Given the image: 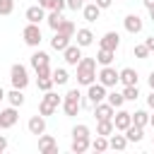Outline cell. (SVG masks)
I'll return each mask as SVG.
<instances>
[{
    "label": "cell",
    "mask_w": 154,
    "mask_h": 154,
    "mask_svg": "<svg viewBox=\"0 0 154 154\" xmlns=\"http://www.w3.org/2000/svg\"><path fill=\"white\" fill-rule=\"evenodd\" d=\"M96 58H84L77 63V84L82 87H89L91 82H96Z\"/></svg>",
    "instance_id": "cell-1"
},
{
    "label": "cell",
    "mask_w": 154,
    "mask_h": 154,
    "mask_svg": "<svg viewBox=\"0 0 154 154\" xmlns=\"http://www.w3.org/2000/svg\"><path fill=\"white\" fill-rule=\"evenodd\" d=\"M79 108H82V94H79V89H67V94L63 96V111H65V116L75 118L79 113Z\"/></svg>",
    "instance_id": "cell-2"
},
{
    "label": "cell",
    "mask_w": 154,
    "mask_h": 154,
    "mask_svg": "<svg viewBox=\"0 0 154 154\" xmlns=\"http://www.w3.org/2000/svg\"><path fill=\"white\" fill-rule=\"evenodd\" d=\"M58 106H63V96H58L53 89L51 91H43V99L38 103V113L41 116H53L58 111Z\"/></svg>",
    "instance_id": "cell-3"
},
{
    "label": "cell",
    "mask_w": 154,
    "mask_h": 154,
    "mask_svg": "<svg viewBox=\"0 0 154 154\" xmlns=\"http://www.w3.org/2000/svg\"><path fill=\"white\" fill-rule=\"evenodd\" d=\"M10 82H12L14 89H26L29 87V70L22 63H14L10 67Z\"/></svg>",
    "instance_id": "cell-4"
},
{
    "label": "cell",
    "mask_w": 154,
    "mask_h": 154,
    "mask_svg": "<svg viewBox=\"0 0 154 154\" xmlns=\"http://www.w3.org/2000/svg\"><path fill=\"white\" fill-rule=\"evenodd\" d=\"M96 82H101L106 89H113L120 82V70H116L113 65H101V70L96 75Z\"/></svg>",
    "instance_id": "cell-5"
},
{
    "label": "cell",
    "mask_w": 154,
    "mask_h": 154,
    "mask_svg": "<svg viewBox=\"0 0 154 154\" xmlns=\"http://www.w3.org/2000/svg\"><path fill=\"white\" fill-rule=\"evenodd\" d=\"M22 38H24V43H26V46L38 48V46H41V41H43V36H41V26H38V24L26 22V26L22 29Z\"/></svg>",
    "instance_id": "cell-6"
},
{
    "label": "cell",
    "mask_w": 154,
    "mask_h": 154,
    "mask_svg": "<svg viewBox=\"0 0 154 154\" xmlns=\"http://www.w3.org/2000/svg\"><path fill=\"white\" fill-rule=\"evenodd\" d=\"M106 94H108V91H106V87H103L101 82H91V84L87 87V96H84V99H87V101L94 106V103L106 101Z\"/></svg>",
    "instance_id": "cell-7"
},
{
    "label": "cell",
    "mask_w": 154,
    "mask_h": 154,
    "mask_svg": "<svg viewBox=\"0 0 154 154\" xmlns=\"http://www.w3.org/2000/svg\"><path fill=\"white\" fill-rule=\"evenodd\" d=\"M19 120V113H17V106H7L0 111V130H10L14 128Z\"/></svg>",
    "instance_id": "cell-8"
},
{
    "label": "cell",
    "mask_w": 154,
    "mask_h": 154,
    "mask_svg": "<svg viewBox=\"0 0 154 154\" xmlns=\"http://www.w3.org/2000/svg\"><path fill=\"white\" fill-rule=\"evenodd\" d=\"M113 125H116V132H125V130L132 125V113H130V111L118 108V111H116V116H113Z\"/></svg>",
    "instance_id": "cell-9"
},
{
    "label": "cell",
    "mask_w": 154,
    "mask_h": 154,
    "mask_svg": "<svg viewBox=\"0 0 154 154\" xmlns=\"http://www.w3.org/2000/svg\"><path fill=\"white\" fill-rule=\"evenodd\" d=\"M123 26H125V31L128 34H140L142 31V26H144V22H142V17L140 14H135V12H130V14H125V19H123Z\"/></svg>",
    "instance_id": "cell-10"
},
{
    "label": "cell",
    "mask_w": 154,
    "mask_h": 154,
    "mask_svg": "<svg viewBox=\"0 0 154 154\" xmlns=\"http://www.w3.org/2000/svg\"><path fill=\"white\" fill-rule=\"evenodd\" d=\"M38 152L41 154H58V142L53 135H38Z\"/></svg>",
    "instance_id": "cell-11"
},
{
    "label": "cell",
    "mask_w": 154,
    "mask_h": 154,
    "mask_svg": "<svg viewBox=\"0 0 154 154\" xmlns=\"http://www.w3.org/2000/svg\"><path fill=\"white\" fill-rule=\"evenodd\" d=\"M63 58H65V63H67V65L77 67V63L82 60V46H77V43H70V46L63 51Z\"/></svg>",
    "instance_id": "cell-12"
},
{
    "label": "cell",
    "mask_w": 154,
    "mask_h": 154,
    "mask_svg": "<svg viewBox=\"0 0 154 154\" xmlns=\"http://www.w3.org/2000/svg\"><path fill=\"white\" fill-rule=\"evenodd\" d=\"M118 46H120V36H118V31H106V34L99 38V48L118 51Z\"/></svg>",
    "instance_id": "cell-13"
},
{
    "label": "cell",
    "mask_w": 154,
    "mask_h": 154,
    "mask_svg": "<svg viewBox=\"0 0 154 154\" xmlns=\"http://www.w3.org/2000/svg\"><path fill=\"white\" fill-rule=\"evenodd\" d=\"M116 116V108L108 103V101H101V103H94V118L96 120H108Z\"/></svg>",
    "instance_id": "cell-14"
},
{
    "label": "cell",
    "mask_w": 154,
    "mask_h": 154,
    "mask_svg": "<svg viewBox=\"0 0 154 154\" xmlns=\"http://www.w3.org/2000/svg\"><path fill=\"white\" fill-rule=\"evenodd\" d=\"M26 128H29V132L36 135V137L43 135V132H46V116H41V113H38V116H31L29 123H26Z\"/></svg>",
    "instance_id": "cell-15"
},
{
    "label": "cell",
    "mask_w": 154,
    "mask_h": 154,
    "mask_svg": "<svg viewBox=\"0 0 154 154\" xmlns=\"http://www.w3.org/2000/svg\"><path fill=\"white\" fill-rule=\"evenodd\" d=\"M24 17H26V22H31V24H41V22L46 19V10H43L41 5H31V7H26Z\"/></svg>",
    "instance_id": "cell-16"
},
{
    "label": "cell",
    "mask_w": 154,
    "mask_h": 154,
    "mask_svg": "<svg viewBox=\"0 0 154 154\" xmlns=\"http://www.w3.org/2000/svg\"><path fill=\"white\" fill-rule=\"evenodd\" d=\"M99 14H101V7L91 0V2H84V7H82V17H84V22H96L99 19Z\"/></svg>",
    "instance_id": "cell-17"
},
{
    "label": "cell",
    "mask_w": 154,
    "mask_h": 154,
    "mask_svg": "<svg viewBox=\"0 0 154 154\" xmlns=\"http://www.w3.org/2000/svg\"><path fill=\"white\" fill-rule=\"evenodd\" d=\"M29 63H31V67H34V70H38V67L51 65V58H48V53H46V51H34V53H31V58H29Z\"/></svg>",
    "instance_id": "cell-18"
},
{
    "label": "cell",
    "mask_w": 154,
    "mask_h": 154,
    "mask_svg": "<svg viewBox=\"0 0 154 154\" xmlns=\"http://www.w3.org/2000/svg\"><path fill=\"white\" fill-rule=\"evenodd\" d=\"M75 38H77V46H82V48H87V46H91L94 43V34H91V29H77L75 31Z\"/></svg>",
    "instance_id": "cell-19"
},
{
    "label": "cell",
    "mask_w": 154,
    "mask_h": 154,
    "mask_svg": "<svg viewBox=\"0 0 154 154\" xmlns=\"http://www.w3.org/2000/svg\"><path fill=\"white\" fill-rule=\"evenodd\" d=\"M70 149H72L75 154H84L87 149H91V137H72Z\"/></svg>",
    "instance_id": "cell-20"
},
{
    "label": "cell",
    "mask_w": 154,
    "mask_h": 154,
    "mask_svg": "<svg viewBox=\"0 0 154 154\" xmlns=\"http://www.w3.org/2000/svg\"><path fill=\"white\" fill-rule=\"evenodd\" d=\"M67 46H70V36H65V34L55 31V34H53V38H51V48H53V51H60V53H63V51H65Z\"/></svg>",
    "instance_id": "cell-21"
},
{
    "label": "cell",
    "mask_w": 154,
    "mask_h": 154,
    "mask_svg": "<svg viewBox=\"0 0 154 154\" xmlns=\"http://www.w3.org/2000/svg\"><path fill=\"white\" fill-rule=\"evenodd\" d=\"M137 70H132V67H123L120 70V84L123 87H130V84H137Z\"/></svg>",
    "instance_id": "cell-22"
},
{
    "label": "cell",
    "mask_w": 154,
    "mask_h": 154,
    "mask_svg": "<svg viewBox=\"0 0 154 154\" xmlns=\"http://www.w3.org/2000/svg\"><path fill=\"white\" fill-rule=\"evenodd\" d=\"M116 132V125H113V118L108 120H96V135H103V137H111Z\"/></svg>",
    "instance_id": "cell-23"
},
{
    "label": "cell",
    "mask_w": 154,
    "mask_h": 154,
    "mask_svg": "<svg viewBox=\"0 0 154 154\" xmlns=\"http://www.w3.org/2000/svg\"><path fill=\"white\" fill-rule=\"evenodd\" d=\"M128 144H130V142H128V137H125V135H116V132H113V135L108 137V149L123 152V149H125Z\"/></svg>",
    "instance_id": "cell-24"
},
{
    "label": "cell",
    "mask_w": 154,
    "mask_h": 154,
    "mask_svg": "<svg viewBox=\"0 0 154 154\" xmlns=\"http://www.w3.org/2000/svg\"><path fill=\"white\" fill-rule=\"evenodd\" d=\"M125 137H128V142H142V137H144V128H140V125H130L128 130H125Z\"/></svg>",
    "instance_id": "cell-25"
},
{
    "label": "cell",
    "mask_w": 154,
    "mask_h": 154,
    "mask_svg": "<svg viewBox=\"0 0 154 154\" xmlns=\"http://www.w3.org/2000/svg\"><path fill=\"white\" fill-rule=\"evenodd\" d=\"M63 19H65V17H63V12H58V10H51V12L46 14V22H48V26H51L53 31H58V26L63 24Z\"/></svg>",
    "instance_id": "cell-26"
},
{
    "label": "cell",
    "mask_w": 154,
    "mask_h": 154,
    "mask_svg": "<svg viewBox=\"0 0 154 154\" xmlns=\"http://www.w3.org/2000/svg\"><path fill=\"white\" fill-rule=\"evenodd\" d=\"M113 58H116V51H108V48H99V53H96L99 65H113Z\"/></svg>",
    "instance_id": "cell-27"
},
{
    "label": "cell",
    "mask_w": 154,
    "mask_h": 154,
    "mask_svg": "<svg viewBox=\"0 0 154 154\" xmlns=\"http://www.w3.org/2000/svg\"><path fill=\"white\" fill-rule=\"evenodd\" d=\"M51 77H53V82H55L58 87H63V84H67V82H70V72H67L65 67H55Z\"/></svg>",
    "instance_id": "cell-28"
},
{
    "label": "cell",
    "mask_w": 154,
    "mask_h": 154,
    "mask_svg": "<svg viewBox=\"0 0 154 154\" xmlns=\"http://www.w3.org/2000/svg\"><path fill=\"white\" fill-rule=\"evenodd\" d=\"M5 99L10 101V106H17V108H19V106L24 103V89H14V87H12V91H10Z\"/></svg>",
    "instance_id": "cell-29"
},
{
    "label": "cell",
    "mask_w": 154,
    "mask_h": 154,
    "mask_svg": "<svg viewBox=\"0 0 154 154\" xmlns=\"http://www.w3.org/2000/svg\"><path fill=\"white\" fill-rule=\"evenodd\" d=\"M106 101H108L113 108H123L125 96H123V91H116V89H113V91H108V94H106Z\"/></svg>",
    "instance_id": "cell-30"
},
{
    "label": "cell",
    "mask_w": 154,
    "mask_h": 154,
    "mask_svg": "<svg viewBox=\"0 0 154 154\" xmlns=\"http://www.w3.org/2000/svg\"><path fill=\"white\" fill-rule=\"evenodd\" d=\"M132 123H135V125H140V128H147V125H149V113H147L144 108L135 111V113H132Z\"/></svg>",
    "instance_id": "cell-31"
},
{
    "label": "cell",
    "mask_w": 154,
    "mask_h": 154,
    "mask_svg": "<svg viewBox=\"0 0 154 154\" xmlns=\"http://www.w3.org/2000/svg\"><path fill=\"white\" fill-rule=\"evenodd\" d=\"M58 31H60V34H65V36H70V38H75L77 26H75V22H72V19H63V24L58 26Z\"/></svg>",
    "instance_id": "cell-32"
},
{
    "label": "cell",
    "mask_w": 154,
    "mask_h": 154,
    "mask_svg": "<svg viewBox=\"0 0 154 154\" xmlns=\"http://www.w3.org/2000/svg\"><path fill=\"white\" fill-rule=\"evenodd\" d=\"M91 149H94V152H99V154H101V152H106V149H108V137L96 135V137L91 140Z\"/></svg>",
    "instance_id": "cell-33"
},
{
    "label": "cell",
    "mask_w": 154,
    "mask_h": 154,
    "mask_svg": "<svg viewBox=\"0 0 154 154\" xmlns=\"http://www.w3.org/2000/svg\"><path fill=\"white\" fill-rule=\"evenodd\" d=\"M53 77H36V87L41 89V91H51L53 89Z\"/></svg>",
    "instance_id": "cell-34"
},
{
    "label": "cell",
    "mask_w": 154,
    "mask_h": 154,
    "mask_svg": "<svg viewBox=\"0 0 154 154\" xmlns=\"http://www.w3.org/2000/svg\"><path fill=\"white\" fill-rule=\"evenodd\" d=\"M123 96H125V101H135V99L140 96V89H137V84L123 87Z\"/></svg>",
    "instance_id": "cell-35"
},
{
    "label": "cell",
    "mask_w": 154,
    "mask_h": 154,
    "mask_svg": "<svg viewBox=\"0 0 154 154\" xmlns=\"http://www.w3.org/2000/svg\"><path fill=\"white\" fill-rule=\"evenodd\" d=\"M72 137H91V130H89V125H84V123L75 125V128H72Z\"/></svg>",
    "instance_id": "cell-36"
},
{
    "label": "cell",
    "mask_w": 154,
    "mask_h": 154,
    "mask_svg": "<svg viewBox=\"0 0 154 154\" xmlns=\"http://www.w3.org/2000/svg\"><path fill=\"white\" fill-rule=\"evenodd\" d=\"M132 53H135V58H140V60H147V58H149V55H152V53H149V48H147V46H144V43H137V46H135V51H132Z\"/></svg>",
    "instance_id": "cell-37"
},
{
    "label": "cell",
    "mask_w": 154,
    "mask_h": 154,
    "mask_svg": "<svg viewBox=\"0 0 154 154\" xmlns=\"http://www.w3.org/2000/svg\"><path fill=\"white\" fill-rule=\"evenodd\" d=\"M12 12H14V0H0V14L7 17Z\"/></svg>",
    "instance_id": "cell-38"
},
{
    "label": "cell",
    "mask_w": 154,
    "mask_h": 154,
    "mask_svg": "<svg viewBox=\"0 0 154 154\" xmlns=\"http://www.w3.org/2000/svg\"><path fill=\"white\" fill-rule=\"evenodd\" d=\"M84 2H87V0H67V7H70L72 12H82Z\"/></svg>",
    "instance_id": "cell-39"
},
{
    "label": "cell",
    "mask_w": 154,
    "mask_h": 154,
    "mask_svg": "<svg viewBox=\"0 0 154 154\" xmlns=\"http://www.w3.org/2000/svg\"><path fill=\"white\" fill-rule=\"evenodd\" d=\"M51 75H53L51 65H46V67H38V70H36V77H51Z\"/></svg>",
    "instance_id": "cell-40"
},
{
    "label": "cell",
    "mask_w": 154,
    "mask_h": 154,
    "mask_svg": "<svg viewBox=\"0 0 154 154\" xmlns=\"http://www.w3.org/2000/svg\"><path fill=\"white\" fill-rule=\"evenodd\" d=\"M94 2H96V5L101 7V10H108V7L113 5V0H94Z\"/></svg>",
    "instance_id": "cell-41"
},
{
    "label": "cell",
    "mask_w": 154,
    "mask_h": 154,
    "mask_svg": "<svg viewBox=\"0 0 154 154\" xmlns=\"http://www.w3.org/2000/svg\"><path fill=\"white\" fill-rule=\"evenodd\" d=\"M53 2H55V0H38V5H41L43 10H53Z\"/></svg>",
    "instance_id": "cell-42"
},
{
    "label": "cell",
    "mask_w": 154,
    "mask_h": 154,
    "mask_svg": "<svg viewBox=\"0 0 154 154\" xmlns=\"http://www.w3.org/2000/svg\"><path fill=\"white\" fill-rule=\"evenodd\" d=\"M144 46L149 48V53H154V36H147L144 38Z\"/></svg>",
    "instance_id": "cell-43"
},
{
    "label": "cell",
    "mask_w": 154,
    "mask_h": 154,
    "mask_svg": "<svg viewBox=\"0 0 154 154\" xmlns=\"http://www.w3.org/2000/svg\"><path fill=\"white\" fill-rule=\"evenodd\" d=\"M7 144H10V142H7V137H5V135H0V154L7 149Z\"/></svg>",
    "instance_id": "cell-44"
},
{
    "label": "cell",
    "mask_w": 154,
    "mask_h": 154,
    "mask_svg": "<svg viewBox=\"0 0 154 154\" xmlns=\"http://www.w3.org/2000/svg\"><path fill=\"white\" fill-rule=\"evenodd\" d=\"M147 106L154 111V91H149V96H147Z\"/></svg>",
    "instance_id": "cell-45"
},
{
    "label": "cell",
    "mask_w": 154,
    "mask_h": 154,
    "mask_svg": "<svg viewBox=\"0 0 154 154\" xmlns=\"http://www.w3.org/2000/svg\"><path fill=\"white\" fill-rule=\"evenodd\" d=\"M147 82H149V89H152V91H154V70H152V72H149V77H147Z\"/></svg>",
    "instance_id": "cell-46"
},
{
    "label": "cell",
    "mask_w": 154,
    "mask_h": 154,
    "mask_svg": "<svg viewBox=\"0 0 154 154\" xmlns=\"http://www.w3.org/2000/svg\"><path fill=\"white\" fill-rule=\"evenodd\" d=\"M142 2H144V7H147V10H154V0H142Z\"/></svg>",
    "instance_id": "cell-47"
},
{
    "label": "cell",
    "mask_w": 154,
    "mask_h": 154,
    "mask_svg": "<svg viewBox=\"0 0 154 154\" xmlns=\"http://www.w3.org/2000/svg\"><path fill=\"white\" fill-rule=\"evenodd\" d=\"M5 96H7V94H5V89H2V87H0V101H2V99H5Z\"/></svg>",
    "instance_id": "cell-48"
},
{
    "label": "cell",
    "mask_w": 154,
    "mask_h": 154,
    "mask_svg": "<svg viewBox=\"0 0 154 154\" xmlns=\"http://www.w3.org/2000/svg\"><path fill=\"white\" fill-rule=\"evenodd\" d=\"M149 125H152V128H154V113H152V116H149Z\"/></svg>",
    "instance_id": "cell-49"
},
{
    "label": "cell",
    "mask_w": 154,
    "mask_h": 154,
    "mask_svg": "<svg viewBox=\"0 0 154 154\" xmlns=\"http://www.w3.org/2000/svg\"><path fill=\"white\" fill-rule=\"evenodd\" d=\"M149 19H152V22H154V10H149Z\"/></svg>",
    "instance_id": "cell-50"
},
{
    "label": "cell",
    "mask_w": 154,
    "mask_h": 154,
    "mask_svg": "<svg viewBox=\"0 0 154 154\" xmlns=\"http://www.w3.org/2000/svg\"><path fill=\"white\" fill-rule=\"evenodd\" d=\"M89 2H91V0H89Z\"/></svg>",
    "instance_id": "cell-51"
}]
</instances>
